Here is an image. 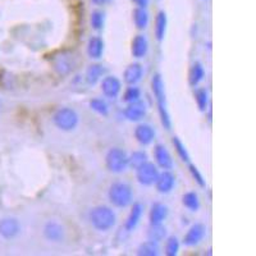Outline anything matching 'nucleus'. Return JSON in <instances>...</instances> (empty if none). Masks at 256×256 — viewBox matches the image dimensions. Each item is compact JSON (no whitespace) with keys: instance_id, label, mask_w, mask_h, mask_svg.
Returning <instances> with one entry per match:
<instances>
[{"instance_id":"1","label":"nucleus","mask_w":256,"mask_h":256,"mask_svg":"<svg viewBox=\"0 0 256 256\" xmlns=\"http://www.w3.org/2000/svg\"><path fill=\"white\" fill-rule=\"evenodd\" d=\"M151 88H153L154 96H155V99H157L158 110H159L162 124H163L166 130H171V127H172V121H171L169 113H168V110H167L164 81L159 73H157V75L153 77V80H151Z\"/></svg>"},{"instance_id":"2","label":"nucleus","mask_w":256,"mask_h":256,"mask_svg":"<svg viewBox=\"0 0 256 256\" xmlns=\"http://www.w3.org/2000/svg\"><path fill=\"white\" fill-rule=\"evenodd\" d=\"M90 222L92 227L97 231L105 232L113 228L117 222L115 213L105 205H99L90 211Z\"/></svg>"},{"instance_id":"3","label":"nucleus","mask_w":256,"mask_h":256,"mask_svg":"<svg viewBox=\"0 0 256 256\" xmlns=\"http://www.w3.org/2000/svg\"><path fill=\"white\" fill-rule=\"evenodd\" d=\"M109 201L117 208H127L133 201L132 188L126 182H115L109 187Z\"/></svg>"},{"instance_id":"4","label":"nucleus","mask_w":256,"mask_h":256,"mask_svg":"<svg viewBox=\"0 0 256 256\" xmlns=\"http://www.w3.org/2000/svg\"><path fill=\"white\" fill-rule=\"evenodd\" d=\"M105 166L113 173L124 172L128 167V155L121 148H112L105 155Z\"/></svg>"},{"instance_id":"5","label":"nucleus","mask_w":256,"mask_h":256,"mask_svg":"<svg viewBox=\"0 0 256 256\" xmlns=\"http://www.w3.org/2000/svg\"><path fill=\"white\" fill-rule=\"evenodd\" d=\"M55 126L62 131H72L79 124V114L71 108H61L53 117Z\"/></svg>"},{"instance_id":"6","label":"nucleus","mask_w":256,"mask_h":256,"mask_svg":"<svg viewBox=\"0 0 256 256\" xmlns=\"http://www.w3.org/2000/svg\"><path fill=\"white\" fill-rule=\"evenodd\" d=\"M136 171V178L139 183L144 184V186H153L157 181L158 175H159V169L151 162H146L142 166H140L139 168L135 169Z\"/></svg>"},{"instance_id":"7","label":"nucleus","mask_w":256,"mask_h":256,"mask_svg":"<svg viewBox=\"0 0 256 256\" xmlns=\"http://www.w3.org/2000/svg\"><path fill=\"white\" fill-rule=\"evenodd\" d=\"M206 235V227L202 223H195L190 227L183 237V245L187 247H193L199 245Z\"/></svg>"},{"instance_id":"8","label":"nucleus","mask_w":256,"mask_h":256,"mask_svg":"<svg viewBox=\"0 0 256 256\" xmlns=\"http://www.w3.org/2000/svg\"><path fill=\"white\" fill-rule=\"evenodd\" d=\"M154 158L157 162V166L164 171H171L173 168V159L168 149L162 144H158L154 148Z\"/></svg>"},{"instance_id":"9","label":"nucleus","mask_w":256,"mask_h":256,"mask_svg":"<svg viewBox=\"0 0 256 256\" xmlns=\"http://www.w3.org/2000/svg\"><path fill=\"white\" fill-rule=\"evenodd\" d=\"M122 84L115 76H106L102 79L101 91L109 99H115L121 93Z\"/></svg>"},{"instance_id":"10","label":"nucleus","mask_w":256,"mask_h":256,"mask_svg":"<svg viewBox=\"0 0 256 256\" xmlns=\"http://www.w3.org/2000/svg\"><path fill=\"white\" fill-rule=\"evenodd\" d=\"M124 115L131 122H140L141 119H144V117L146 115V105H145V102L141 101V100L130 102L127 105V108L124 109Z\"/></svg>"},{"instance_id":"11","label":"nucleus","mask_w":256,"mask_h":256,"mask_svg":"<svg viewBox=\"0 0 256 256\" xmlns=\"http://www.w3.org/2000/svg\"><path fill=\"white\" fill-rule=\"evenodd\" d=\"M135 139L142 146H148L155 140V130L150 124L140 123L135 128Z\"/></svg>"},{"instance_id":"12","label":"nucleus","mask_w":256,"mask_h":256,"mask_svg":"<svg viewBox=\"0 0 256 256\" xmlns=\"http://www.w3.org/2000/svg\"><path fill=\"white\" fill-rule=\"evenodd\" d=\"M155 187H157L158 192L160 193H169L174 188L175 177L171 171H164L159 173L157 181H155Z\"/></svg>"},{"instance_id":"13","label":"nucleus","mask_w":256,"mask_h":256,"mask_svg":"<svg viewBox=\"0 0 256 256\" xmlns=\"http://www.w3.org/2000/svg\"><path fill=\"white\" fill-rule=\"evenodd\" d=\"M21 231L19 222L14 218H5V219L0 220V236L5 240L14 238Z\"/></svg>"},{"instance_id":"14","label":"nucleus","mask_w":256,"mask_h":256,"mask_svg":"<svg viewBox=\"0 0 256 256\" xmlns=\"http://www.w3.org/2000/svg\"><path fill=\"white\" fill-rule=\"evenodd\" d=\"M168 208L167 205L162 204V202H154L151 205L150 213H149V220L150 224H163L164 220L168 217Z\"/></svg>"},{"instance_id":"15","label":"nucleus","mask_w":256,"mask_h":256,"mask_svg":"<svg viewBox=\"0 0 256 256\" xmlns=\"http://www.w3.org/2000/svg\"><path fill=\"white\" fill-rule=\"evenodd\" d=\"M144 68L140 63H131L123 72V80L127 85H136L141 81Z\"/></svg>"},{"instance_id":"16","label":"nucleus","mask_w":256,"mask_h":256,"mask_svg":"<svg viewBox=\"0 0 256 256\" xmlns=\"http://www.w3.org/2000/svg\"><path fill=\"white\" fill-rule=\"evenodd\" d=\"M142 214H144V206L140 202H136L133 204L132 209L130 211V215L127 218L126 224H124V228H126L127 232H131L136 227L139 226L140 220H141Z\"/></svg>"},{"instance_id":"17","label":"nucleus","mask_w":256,"mask_h":256,"mask_svg":"<svg viewBox=\"0 0 256 256\" xmlns=\"http://www.w3.org/2000/svg\"><path fill=\"white\" fill-rule=\"evenodd\" d=\"M149 50V41L145 35H137L133 37L132 44H131V53L135 58L140 59L144 58L145 55L148 54Z\"/></svg>"},{"instance_id":"18","label":"nucleus","mask_w":256,"mask_h":256,"mask_svg":"<svg viewBox=\"0 0 256 256\" xmlns=\"http://www.w3.org/2000/svg\"><path fill=\"white\" fill-rule=\"evenodd\" d=\"M44 236L49 241L59 242L64 238V228L57 222H49L44 227Z\"/></svg>"},{"instance_id":"19","label":"nucleus","mask_w":256,"mask_h":256,"mask_svg":"<svg viewBox=\"0 0 256 256\" xmlns=\"http://www.w3.org/2000/svg\"><path fill=\"white\" fill-rule=\"evenodd\" d=\"M104 53V41L100 36H92L88 40L87 54L92 59H100Z\"/></svg>"},{"instance_id":"20","label":"nucleus","mask_w":256,"mask_h":256,"mask_svg":"<svg viewBox=\"0 0 256 256\" xmlns=\"http://www.w3.org/2000/svg\"><path fill=\"white\" fill-rule=\"evenodd\" d=\"M167 24H168V19H167V14L164 10H160L155 19V37L158 41H163L166 37L167 32Z\"/></svg>"},{"instance_id":"21","label":"nucleus","mask_w":256,"mask_h":256,"mask_svg":"<svg viewBox=\"0 0 256 256\" xmlns=\"http://www.w3.org/2000/svg\"><path fill=\"white\" fill-rule=\"evenodd\" d=\"M105 73V68L101 64H91L86 71V81L90 85H95L102 79Z\"/></svg>"},{"instance_id":"22","label":"nucleus","mask_w":256,"mask_h":256,"mask_svg":"<svg viewBox=\"0 0 256 256\" xmlns=\"http://www.w3.org/2000/svg\"><path fill=\"white\" fill-rule=\"evenodd\" d=\"M205 77V70L202 64L200 62H196L191 67L190 73H188V82H190L191 86H197L200 82L204 80Z\"/></svg>"},{"instance_id":"23","label":"nucleus","mask_w":256,"mask_h":256,"mask_svg":"<svg viewBox=\"0 0 256 256\" xmlns=\"http://www.w3.org/2000/svg\"><path fill=\"white\" fill-rule=\"evenodd\" d=\"M159 245L158 242H154V241H146V242H142L141 245L139 246L137 249V255L140 256H157L159 255Z\"/></svg>"},{"instance_id":"24","label":"nucleus","mask_w":256,"mask_h":256,"mask_svg":"<svg viewBox=\"0 0 256 256\" xmlns=\"http://www.w3.org/2000/svg\"><path fill=\"white\" fill-rule=\"evenodd\" d=\"M167 236V229L163 224H150V228L148 231V238L150 241L158 242L163 241Z\"/></svg>"},{"instance_id":"25","label":"nucleus","mask_w":256,"mask_h":256,"mask_svg":"<svg viewBox=\"0 0 256 256\" xmlns=\"http://www.w3.org/2000/svg\"><path fill=\"white\" fill-rule=\"evenodd\" d=\"M133 23L139 30H145L149 24V13L145 10V8H136L133 10Z\"/></svg>"},{"instance_id":"26","label":"nucleus","mask_w":256,"mask_h":256,"mask_svg":"<svg viewBox=\"0 0 256 256\" xmlns=\"http://www.w3.org/2000/svg\"><path fill=\"white\" fill-rule=\"evenodd\" d=\"M182 204L184 205V208H187L191 211H197L200 209V200L197 193L190 191V192H186L182 196Z\"/></svg>"},{"instance_id":"27","label":"nucleus","mask_w":256,"mask_h":256,"mask_svg":"<svg viewBox=\"0 0 256 256\" xmlns=\"http://www.w3.org/2000/svg\"><path fill=\"white\" fill-rule=\"evenodd\" d=\"M148 159V154L145 153V151H135V153H132L130 157H128V167H131L132 169H137L140 166L146 163Z\"/></svg>"},{"instance_id":"28","label":"nucleus","mask_w":256,"mask_h":256,"mask_svg":"<svg viewBox=\"0 0 256 256\" xmlns=\"http://www.w3.org/2000/svg\"><path fill=\"white\" fill-rule=\"evenodd\" d=\"M172 144L175 149V153H177L178 157L181 158L182 162H184V163H188V162H190V154H188V151H187V149H186V146H184L183 142L178 139V137H173Z\"/></svg>"},{"instance_id":"29","label":"nucleus","mask_w":256,"mask_h":256,"mask_svg":"<svg viewBox=\"0 0 256 256\" xmlns=\"http://www.w3.org/2000/svg\"><path fill=\"white\" fill-rule=\"evenodd\" d=\"M195 100H196V104H197V108H199L201 112H205L206 108H208V101H209L208 91L205 90V88H196Z\"/></svg>"},{"instance_id":"30","label":"nucleus","mask_w":256,"mask_h":256,"mask_svg":"<svg viewBox=\"0 0 256 256\" xmlns=\"http://www.w3.org/2000/svg\"><path fill=\"white\" fill-rule=\"evenodd\" d=\"M179 241L178 238L174 236H171L168 237V240L166 241V247H164V251H166V255L168 256H175L179 251Z\"/></svg>"},{"instance_id":"31","label":"nucleus","mask_w":256,"mask_h":256,"mask_svg":"<svg viewBox=\"0 0 256 256\" xmlns=\"http://www.w3.org/2000/svg\"><path fill=\"white\" fill-rule=\"evenodd\" d=\"M141 97V90L139 87H136L135 85H130V87L127 88L123 93V100L130 104V102L137 101Z\"/></svg>"},{"instance_id":"32","label":"nucleus","mask_w":256,"mask_h":256,"mask_svg":"<svg viewBox=\"0 0 256 256\" xmlns=\"http://www.w3.org/2000/svg\"><path fill=\"white\" fill-rule=\"evenodd\" d=\"M90 106L92 110L97 113V114L101 115H108L109 113V108L108 104L105 102V100L102 99H92L90 101Z\"/></svg>"},{"instance_id":"33","label":"nucleus","mask_w":256,"mask_h":256,"mask_svg":"<svg viewBox=\"0 0 256 256\" xmlns=\"http://www.w3.org/2000/svg\"><path fill=\"white\" fill-rule=\"evenodd\" d=\"M90 22H91V27H92L93 30H96V31L102 30V27H104V13L100 12V10H95V12H92Z\"/></svg>"},{"instance_id":"34","label":"nucleus","mask_w":256,"mask_h":256,"mask_svg":"<svg viewBox=\"0 0 256 256\" xmlns=\"http://www.w3.org/2000/svg\"><path fill=\"white\" fill-rule=\"evenodd\" d=\"M188 169H190L191 175H192V178L196 181V183L199 184L200 187H205V186H206V183H205L204 177H202L201 172H200L199 169H197V167L193 166V164H190Z\"/></svg>"},{"instance_id":"35","label":"nucleus","mask_w":256,"mask_h":256,"mask_svg":"<svg viewBox=\"0 0 256 256\" xmlns=\"http://www.w3.org/2000/svg\"><path fill=\"white\" fill-rule=\"evenodd\" d=\"M133 3L136 5L139 6V8H146L149 5V0H132Z\"/></svg>"},{"instance_id":"36","label":"nucleus","mask_w":256,"mask_h":256,"mask_svg":"<svg viewBox=\"0 0 256 256\" xmlns=\"http://www.w3.org/2000/svg\"><path fill=\"white\" fill-rule=\"evenodd\" d=\"M108 0H92V3H95L96 5H102V4H105Z\"/></svg>"}]
</instances>
